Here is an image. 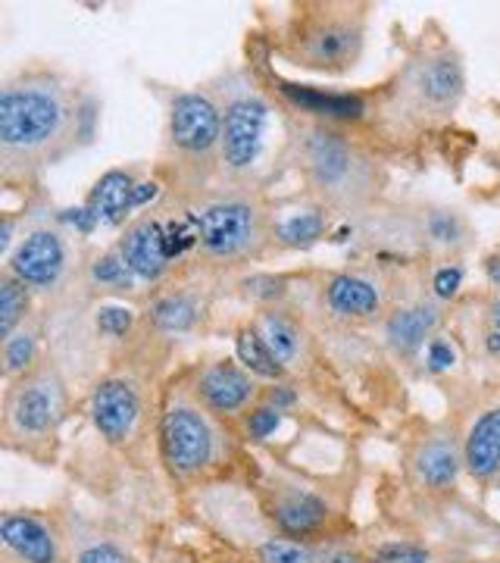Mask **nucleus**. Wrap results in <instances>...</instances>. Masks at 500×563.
Wrapping results in <instances>:
<instances>
[{
  "mask_svg": "<svg viewBox=\"0 0 500 563\" xmlns=\"http://www.w3.org/2000/svg\"><path fill=\"white\" fill-rule=\"evenodd\" d=\"M29 291H54L69 273V242L60 229L35 225L7 254V269Z\"/></svg>",
  "mask_w": 500,
  "mask_h": 563,
  "instance_id": "obj_10",
  "label": "nucleus"
},
{
  "mask_svg": "<svg viewBox=\"0 0 500 563\" xmlns=\"http://www.w3.org/2000/svg\"><path fill=\"white\" fill-rule=\"evenodd\" d=\"M147 320L154 322L160 332L179 335L200 320V303L191 295H181V291L179 295H163L147 307Z\"/></svg>",
  "mask_w": 500,
  "mask_h": 563,
  "instance_id": "obj_22",
  "label": "nucleus"
},
{
  "mask_svg": "<svg viewBox=\"0 0 500 563\" xmlns=\"http://www.w3.org/2000/svg\"><path fill=\"white\" fill-rule=\"evenodd\" d=\"M157 195V185H144V181L132 179V173L122 169H110L107 176H100L98 185L91 188L88 198V213L95 222H107V225H120L129 210H135L147 198Z\"/></svg>",
  "mask_w": 500,
  "mask_h": 563,
  "instance_id": "obj_20",
  "label": "nucleus"
},
{
  "mask_svg": "<svg viewBox=\"0 0 500 563\" xmlns=\"http://www.w3.org/2000/svg\"><path fill=\"white\" fill-rule=\"evenodd\" d=\"M329 225V217L325 210L316 207V210H303V213H291L276 225V235H279L281 244L288 247H310L313 242H320L322 232Z\"/></svg>",
  "mask_w": 500,
  "mask_h": 563,
  "instance_id": "obj_28",
  "label": "nucleus"
},
{
  "mask_svg": "<svg viewBox=\"0 0 500 563\" xmlns=\"http://www.w3.org/2000/svg\"><path fill=\"white\" fill-rule=\"evenodd\" d=\"M463 470L460 442L454 432H429L416 442L410 454V476L425 492H447L454 488Z\"/></svg>",
  "mask_w": 500,
  "mask_h": 563,
  "instance_id": "obj_17",
  "label": "nucleus"
},
{
  "mask_svg": "<svg viewBox=\"0 0 500 563\" xmlns=\"http://www.w3.org/2000/svg\"><path fill=\"white\" fill-rule=\"evenodd\" d=\"M466 235H469V225L454 210H432L422 220V239L438 251H457L466 244Z\"/></svg>",
  "mask_w": 500,
  "mask_h": 563,
  "instance_id": "obj_26",
  "label": "nucleus"
},
{
  "mask_svg": "<svg viewBox=\"0 0 500 563\" xmlns=\"http://www.w3.org/2000/svg\"><path fill=\"white\" fill-rule=\"evenodd\" d=\"M254 329L260 332V339L273 351V357L279 361L285 373H295L310 361V339H307L303 325L288 310L263 307L257 320H254Z\"/></svg>",
  "mask_w": 500,
  "mask_h": 563,
  "instance_id": "obj_21",
  "label": "nucleus"
},
{
  "mask_svg": "<svg viewBox=\"0 0 500 563\" xmlns=\"http://www.w3.org/2000/svg\"><path fill=\"white\" fill-rule=\"evenodd\" d=\"M466 91L463 60L451 47H432L403 66L398 79V101L407 117L420 122L447 120Z\"/></svg>",
  "mask_w": 500,
  "mask_h": 563,
  "instance_id": "obj_9",
  "label": "nucleus"
},
{
  "mask_svg": "<svg viewBox=\"0 0 500 563\" xmlns=\"http://www.w3.org/2000/svg\"><path fill=\"white\" fill-rule=\"evenodd\" d=\"M141 420V391L138 385L125 376L100 379L91 391V422L100 439L110 444H125L135 435Z\"/></svg>",
  "mask_w": 500,
  "mask_h": 563,
  "instance_id": "obj_13",
  "label": "nucleus"
},
{
  "mask_svg": "<svg viewBox=\"0 0 500 563\" xmlns=\"http://www.w3.org/2000/svg\"><path fill=\"white\" fill-rule=\"evenodd\" d=\"M129 325H132V310H122V307H100L98 310V329L103 335L120 339L129 332Z\"/></svg>",
  "mask_w": 500,
  "mask_h": 563,
  "instance_id": "obj_37",
  "label": "nucleus"
},
{
  "mask_svg": "<svg viewBox=\"0 0 500 563\" xmlns=\"http://www.w3.org/2000/svg\"><path fill=\"white\" fill-rule=\"evenodd\" d=\"M29 307H32V291L10 273H3L0 276V339H10L13 332H20L29 317Z\"/></svg>",
  "mask_w": 500,
  "mask_h": 563,
  "instance_id": "obj_24",
  "label": "nucleus"
},
{
  "mask_svg": "<svg viewBox=\"0 0 500 563\" xmlns=\"http://www.w3.org/2000/svg\"><path fill=\"white\" fill-rule=\"evenodd\" d=\"M0 544L10 563H63L60 542L32 514H3Z\"/></svg>",
  "mask_w": 500,
  "mask_h": 563,
  "instance_id": "obj_19",
  "label": "nucleus"
},
{
  "mask_svg": "<svg viewBox=\"0 0 500 563\" xmlns=\"http://www.w3.org/2000/svg\"><path fill=\"white\" fill-rule=\"evenodd\" d=\"M38 363V339H35V332H29L22 325L20 332L3 339V376L10 383H16L25 373H32Z\"/></svg>",
  "mask_w": 500,
  "mask_h": 563,
  "instance_id": "obj_27",
  "label": "nucleus"
},
{
  "mask_svg": "<svg viewBox=\"0 0 500 563\" xmlns=\"http://www.w3.org/2000/svg\"><path fill=\"white\" fill-rule=\"evenodd\" d=\"M222 110L207 91H181L169 103L166 157L176 176L191 185H203L220 169Z\"/></svg>",
  "mask_w": 500,
  "mask_h": 563,
  "instance_id": "obj_5",
  "label": "nucleus"
},
{
  "mask_svg": "<svg viewBox=\"0 0 500 563\" xmlns=\"http://www.w3.org/2000/svg\"><path fill=\"white\" fill-rule=\"evenodd\" d=\"M260 563H320L310 548L288 539H273L260 548Z\"/></svg>",
  "mask_w": 500,
  "mask_h": 563,
  "instance_id": "obj_30",
  "label": "nucleus"
},
{
  "mask_svg": "<svg viewBox=\"0 0 500 563\" xmlns=\"http://www.w3.org/2000/svg\"><path fill=\"white\" fill-rule=\"evenodd\" d=\"M441 325V301L435 298H413L388 310L381 335L385 344L398 357H416L425 351V344L435 339Z\"/></svg>",
  "mask_w": 500,
  "mask_h": 563,
  "instance_id": "obj_15",
  "label": "nucleus"
},
{
  "mask_svg": "<svg viewBox=\"0 0 500 563\" xmlns=\"http://www.w3.org/2000/svg\"><path fill=\"white\" fill-rule=\"evenodd\" d=\"M188 220L200 257L222 266H238L260 257L269 235L276 232L260 198L244 188L203 195Z\"/></svg>",
  "mask_w": 500,
  "mask_h": 563,
  "instance_id": "obj_4",
  "label": "nucleus"
},
{
  "mask_svg": "<svg viewBox=\"0 0 500 563\" xmlns=\"http://www.w3.org/2000/svg\"><path fill=\"white\" fill-rule=\"evenodd\" d=\"M322 303L335 320H379L385 313V285L369 273H335L322 285Z\"/></svg>",
  "mask_w": 500,
  "mask_h": 563,
  "instance_id": "obj_14",
  "label": "nucleus"
},
{
  "mask_svg": "<svg viewBox=\"0 0 500 563\" xmlns=\"http://www.w3.org/2000/svg\"><path fill=\"white\" fill-rule=\"evenodd\" d=\"M463 266L460 263H444L438 266L435 273H432V298L435 301H451V298H457V291L463 288Z\"/></svg>",
  "mask_w": 500,
  "mask_h": 563,
  "instance_id": "obj_31",
  "label": "nucleus"
},
{
  "mask_svg": "<svg viewBox=\"0 0 500 563\" xmlns=\"http://www.w3.org/2000/svg\"><path fill=\"white\" fill-rule=\"evenodd\" d=\"M279 413L281 410L279 407H273V404H260V407L247 410V435H251V439H266L269 432H276L281 422Z\"/></svg>",
  "mask_w": 500,
  "mask_h": 563,
  "instance_id": "obj_35",
  "label": "nucleus"
},
{
  "mask_svg": "<svg viewBox=\"0 0 500 563\" xmlns=\"http://www.w3.org/2000/svg\"><path fill=\"white\" fill-rule=\"evenodd\" d=\"M76 563H135L120 544L107 542V539H98V542H88L76 554Z\"/></svg>",
  "mask_w": 500,
  "mask_h": 563,
  "instance_id": "obj_33",
  "label": "nucleus"
},
{
  "mask_svg": "<svg viewBox=\"0 0 500 563\" xmlns=\"http://www.w3.org/2000/svg\"><path fill=\"white\" fill-rule=\"evenodd\" d=\"M116 251H120L125 266L132 269V276L144 282H157L160 276H166L169 263L176 257L169 232L163 229V222L151 220V217L132 222L122 232V242Z\"/></svg>",
  "mask_w": 500,
  "mask_h": 563,
  "instance_id": "obj_16",
  "label": "nucleus"
},
{
  "mask_svg": "<svg viewBox=\"0 0 500 563\" xmlns=\"http://www.w3.org/2000/svg\"><path fill=\"white\" fill-rule=\"evenodd\" d=\"M291 157L322 210L351 213L366 207L379 191L376 161L332 122H300L291 135Z\"/></svg>",
  "mask_w": 500,
  "mask_h": 563,
  "instance_id": "obj_2",
  "label": "nucleus"
},
{
  "mask_svg": "<svg viewBox=\"0 0 500 563\" xmlns=\"http://www.w3.org/2000/svg\"><path fill=\"white\" fill-rule=\"evenodd\" d=\"M85 110L73 88L51 73H22L0 91V169L3 179H32L66 157Z\"/></svg>",
  "mask_w": 500,
  "mask_h": 563,
  "instance_id": "obj_1",
  "label": "nucleus"
},
{
  "mask_svg": "<svg viewBox=\"0 0 500 563\" xmlns=\"http://www.w3.org/2000/svg\"><path fill=\"white\" fill-rule=\"evenodd\" d=\"M366 44V13L354 3H307L291 16L281 57L300 69L341 76L351 73Z\"/></svg>",
  "mask_w": 500,
  "mask_h": 563,
  "instance_id": "obj_3",
  "label": "nucleus"
},
{
  "mask_svg": "<svg viewBox=\"0 0 500 563\" xmlns=\"http://www.w3.org/2000/svg\"><path fill=\"white\" fill-rule=\"evenodd\" d=\"M463 470L488 483L500 473V398L498 401L481 404L473 413V420L466 422V432L460 439Z\"/></svg>",
  "mask_w": 500,
  "mask_h": 563,
  "instance_id": "obj_18",
  "label": "nucleus"
},
{
  "mask_svg": "<svg viewBox=\"0 0 500 563\" xmlns=\"http://www.w3.org/2000/svg\"><path fill=\"white\" fill-rule=\"evenodd\" d=\"M195 395H179L160 417L163 461L176 479H198L216 470L229 451V435Z\"/></svg>",
  "mask_w": 500,
  "mask_h": 563,
  "instance_id": "obj_6",
  "label": "nucleus"
},
{
  "mask_svg": "<svg viewBox=\"0 0 500 563\" xmlns=\"http://www.w3.org/2000/svg\"><path fill=\"white\" fill-rule=\"evenodd\" d=\"M66 413V383L54 361H41L32 373L7 388L3 435L10 444H38L54 439Z\"/></svg>",
  "mask_w": 500,
  "mask_h": 563,
  "instance_id": "obj_8",
  "label": "nucleus"
},
{
  "mask_svg": "<svg viewBox=\"0 0 500 563\" xmlns=\"http://www.w3.org/2000/svg\"><path fill=\"white\" fill-rule=\"evenodd\" d=\"M481 347L488 357L500 361V291L485 307V329H481Z\"/></svg>",
  "mask_w": 500,
  "mask_h": 563,
  "instance_id": "obj_34",
  "label": "nucleus"
},
{
  "mask_svg": "<svg viewBox=\"0 0 500 563\" xmlns=\"http://www.w3.org/2000/svg\"><path fill=\"white\" fill-rule=\"evenodd\" d=\"M235 354H238V363L257 379H281L285 376V369L279 366V361L273 357V351L266 347V342L260 339V332L254 329V322L251 325H244L238 332V339H235Z\"/></svg>",
  "mask_w": 500,
  "mask_h": 563,
  "instance_id": "obj_23",
  "label": "nucleus"
},
{
  "mask_svg": "<svg viewBox=\"0 0 500 563\" xmlns=\"http://www.w3.org/2000/svg\"><path fill=\"white\" fill-rule=\"evenodd\" d=\"M191 395L198 398L213 417H238L247 413L257 398V379L235 361H213L195 373Z\"/></svg>",
  "mask_w": 500,
  "mask_h": 563,
  "instance_id": "obj_11",
  "label": "nucleus"
},
{
  "mask_svg": "<svg viewBox=\"0 0 500 563\" xmlns=\"http://www.w3.org/2000/svg\"><path fill=\"white\" fill-rule=\"evenodd\" d=\"M222 135H220V173L232 188H247L257 169L266 129H269V103L254 85L232 79L220 98Z\"/></svg>",
  "mask_w": 500,
  "mask_h": 563,
  "instance_id": "obj_7",
  "label": "nucleus"
},
{
  "mask_svg": "<svg viewBox=\"0 0 500 563\" xmlns=\"http://www.w3.org/2000/svg\"><path fill=\"white\" fill-rule=\"evenodd\" d=\"M91 282L98 288H107V291H129L135 276L120 257V251H110V254H103V257L91 263Z\"/></svg>",
  "mask_w": 500,
  "mask_h": 563,
  "instance_id": "obj_29",
  "label": "nucleus"
},
{
  "mask_svg": "<svg viewBox=\"0 0 500 563\" xmlns=\"http://www.w3.org/2000/svg\"><path fill=\"white\" fill-rule=\"evenodd\" d=\"M266 510L273 523L279 526L288 539H310L325 529L332 507L313 488L298 483H273L266 488Z\"/></svg>",
  "mask_w": 500,
  "mask_h": 563,
  "instance_id": "obj_12",
  "label": "nucleus"
},
{
  "mask_svg": "<svg viewBox=\"0 0 500 563\" xmlns=\"http://www.w3.org/2000/svg\"><path fill=\"white\" fill-rule=\"evenodd\" d=\"M373 563H429V551L413 542H388L373 554Z\"/></svg>",
  "mask_w": 500,
  "mask_h": 563,
  "instance_id": "obj_32",
  "label": "nucleus"
},
{
  "mask_svg": "<svg viewBox=\"0 0 500 563\" xmlns=\"http://www.w3.org/2000/svg\"><path fill=\"white\" fill-rule=\"evenodd\" d=\"M316 561L320 563H360V558H357V554H351V551H341V548H329V551L316 554Z\"/></svg>",
  "mask_w": 500,
  "mask_h": 563,
  "instance_id": "obj_38",
  "label": "nucleus"
},
{
  "mask_svg": "<svg viewBox=\"0 0 500 563\" xmlns=\"http://www.w3.org/2000/svg\"><path fill=\"white\" fill-rule=\"evenodd\" d=\"M425 366L432 369V373H444V369H451L454 361H457V347L447 342L444 335H435L432 342L425 344Z\"/></svg>",
  "mask_w": 500,
  "mask_h": 563,
  "instance_id": "obj_36",
  "label": "nucleus"
},
{
  "mask_svg": "<svg viewBox=\"0 0 500 563\" xmlns=\"http://www.w3.org/2000/svg\"><path fill=\"white\" fill-rule=\"evenodd\" d=\"M485 279L491 282V288H495V295L500 291V254H491L488 261H485Z\"/></svg>",
  "mask_w": 500,
  "mask_h": 563,
  "instance_id": "obj_39",
  "label": "nucleus"
},
{
  "mask_svg": "<svg viewBox=\"0 0 500 563\" xmlns=\"http://www.w3.org/2000/svg\"><path fill=\"white\" fill-rule=\"evenodd\" d=\"M291 98L298 103L303 113H313V117H325L329 120H344V117H360L363 101L360 98H347V95H322L313 91L307 85H300V91H291Z\"/></svg>",
  "mask_w": 500,
  "mask_h": 563,
  "instance_id": "obj_25",
  "label": "nucleus"
}]
</instances>
